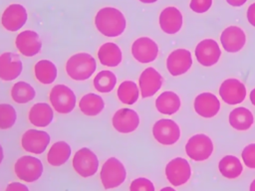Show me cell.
I'll list each match as a JSON object with an SVG mask.
<instances>
[{
    "instance_id": "2e32d148",
    "label": "cell",
    "mask_w": 255,
    "mask_h": 191,
    "mask_svg": "<svg viewBox=\"0 0 255 191\" xmlns=\"http://www.w3.org/2000/svg\"><path fill=\"white\" fill-rule=\"evenodd\" d=\"M15 46L23 56L34 57L40 53L42 42L37 32L33 30H25L17 35Z\"/></svg>"
},
{
    "instance_id": "7402d4cb",
    "label": "cell",
    "mask_w": 255,
    "mask_h": 191,
    "mask_svg": "<svg viewBox=\"0 0 255 191\" xmlns=\"http://www.w3.org/2000/svg\"><path fill=\"white\" fill-rule=\"evenodd\" d=\"M158 22L161 30L164 33L170 34V35L175 34L182 27V23H183L182 14L177 8L173 6H169L164 8L160 12Z\"/></svg>"
},
{
    "instance_id": "83f0119b",
    "label": "cell",
    "mask_w": 255,
    "mask_h": 191,
    "mask_svg": "<svg viewBox=\"0 0 255 191\" xmlns=\"http://www.w3.org/2000/svg\"><path fill=\"white\" fill-rule=\"evenodd\" d=\"M228 119L231 127L237 130H247L252 126L254 122V116L252 112L243 106H239L231 110Z\"/></svg>"
},
{
    "instance_id": "f35d334b",
    "label": "cell",
    "mask_w": 255,
    "mask_h": 191,
    "mask_svg": "<svg viewBox=\"0 0 255 191\" xmlns=\"http://www.w3.org/2000/svg\"><path fill=\"white\" fill-rule=\"evenodd\" d=\"M247 20L248 22L255 27V3L251 4L249 7H248V10H247Z\"/></svg>"
},
{
    "instance_id": "836d02e7",
    "label": "cell",
    "mask_w": 255,
    "mask_h": 191,
    "mask_svg": "<svg viewBox=\"0 0 255 191\" xmlns=\"http://www.w3.org/2000/svg\"><path fill=\"white\" fill-rule=\"evenodd\" d=\"M17 119V113L9 103H0V129L11 128Z\"/></svg>"
},
{
    "instance_id": "484cf974",
    "label": "cell",
    "mask_w": 255,
    "mask_h": 191,
    "mask_svg": "<svg viewBox=\"0 0 255 191\" xmlns=\"http://www.w3.org/2000/svg\"><path fill=\"white\" fill-rule=\"evenodd\" d=\"M180 98L179 96L170 91L161 93L155 99V107L157 111L162 114L171 115L178 111L180 107Z\"/></svg>"
},
{
    "instance_id": "d6986e66",
    "label": "cell",
    "mask_w": 255,
    "mask_h": 191,
    "mask_svg": "<svg viewBox=\"0 0 255 191\" xmlns=\"http://www.w3.org/2000/svg\"><path fill=\"white\" fill-rule=\"evenodd\" d=\"M23 70V64L17 54L5 52L0 55V80L13 81L17 79Z\"/></svg>"
},
{
    "instance_id": "74e56055",
    "label": "cell",
    "mask_w": 255,
    "mask_h": 191,
    "mask_svg": "<svg viewBox=\"0 0 255 191\" xmlns=\"http://www.w3.org/2000/svg\"><path fill=\"white\" fill-rule=\"evenodd\" d=\"M5 191H29L28 187L20 182H12L9 183L5 189Z\"/></svg>"
},
{
    "instance_id": "7c38bea8",
    "label": "cell",
    "mask_w": 255,
    "mask_h": 191,
    "mask_svg": "<svg viewBox=\"0 0 255 191\" xmlns=\"http://www.w3.org/2000/svg\"><path fill=\"white\" fill-rule=\"evenodd\" d=\"M27 18L26 8L21 4L14 3L9 5L2 13L1 24L7 31L16 32L25 25Z\"/></svg>"
},
{
    "instance_id": "e0dca14e",
    "label": "cell",
    "mask_w": 255,
    "mask_h": 191,
    "mask_svg": "<svg viewBox=\"0 0 255 191\" xmlns=\"http://www.w3.org/2000/svg\"><path fill=\"white\" fill-rule=\"evenodd\" d=\"M192 65L191 54L186 49H176L172 51L166 59V68L171 76L185 74Z\"/></svg>"
},
{
    "instance_id": "9c48e42d",
    "label": "cell",
    "mask_w": 255,
    "mask_h": 191,
    "mask_svg": "<svg viewBox=\"0 0 255 191\" xmlns=\"http://www.w3.org/2000/svg\"><path fill=\"white\" fill-rule=\"evenodd\" d=\"M165 176L173 186L185 184L191 176V168L188 161L182 157L171 159L165 166Z\"/></svg>"
},
{
    "instance_id": "e575fe53",
    "label": "cell",
    "mask_w": 255,
    "mask_h": 191,
    "mask_svg": "<svg viewBox=\"0 0 255 191\" xmlns=\"http://www.w3.org/2000/svg\"><path fill=\"white\" fill-rule=\"evenodd\" d=\"M129 191H155L153 183L144 177H138L131 181Z\"/></svg>"
},
{
    "instance_id": "d6a6232c",
    "label": "cell",
    "mask_w": 255,
    "mask_h": 191,
    "mask_svg": "<svg viewBox=\"0 0 255 191\" xmlns=\"http://www.w3.org/2000/svg\"><path fill=\"white\" fill-rule=\"evenodd\" d=\"M117 84V77L111 71H101L94 78V87L101 94L112 92Z\"/></svg>"
},
{
    "instance_id": "ab89813d",
    "label": "cell",
    "mask_w": 255,
    "mask_h": 191,
    "mask_svg": "<svg viewBox=\"0 0 255 191\" xmlns=\"http://www.w3.org/2000/svg\"><path fill=\"white\" fill-rule=\"evenodd\" d=\"M247 0H226V2L233 6V7H239V6H242Z\"/></svg>"
},
{
    "instance_id": "b9f144b4",
    "label": "cell",
    "mask_w": 255,
    "mask_h": 191,
    "mask_svg": "<svg viewBox=\"0 0 255 191\" xmlns=\"http://www.w3.org/2000/svg\"><path fill=\"white\" fill-rule=\"evenodd\" d=\"M3 159H4V151H3V147H2V145L0 144V164L2 163Z\"/></svg>"
},
{
    "instance_id": "30bf717a",
    "label": "cell",
    "mask_w": 255,
    "mask_h": 191,
    "mask_svg": "<svg viewBox=\"0 0 255 191\" xmlns=\"http://www.w3.org/2000/svg\"><path fill=\"white\" fill-rule=\"evenodd\" d=\"M50 143L48 132L39 129H28L21 137L22 148L33 154L43 153Z\"/></svg>"
},
{
    "instance_id": "277c9868",
    "label": "cell",
    "mask_w": 255,
    "mask_h": 191,
    "mask_svg": "<svg viewBox=\"0 0 255 191\" xmlns=\"http://www.w3.org/2000/svg\"><path fill=\"white\" fill-rule=\"evenodd\" d=\"M44 167L41 160L35 156L24 155L18 158L14 164L16 176L27 183L37 181L43 174Z\"/></svg>"
},
{
    "instance_id": "ffe728a7",
    "label": "cell",
    "mask_w": 255,
    "mask_h": 191,
    "mask_svg": "<svg viewBox=\"0 0 255 191\" xmlns=\"http://www.w3.org/2000/svg\"><path fill=\"white\" fill-rule=\"evenodd\" d=\"M220 42L223 49L229 53L239 52L246 43L244 31L237 26H229L220 35Z\"/></svg>"
},
{
    "instance_id": "7bdbcfd3",
    "label": "cell",
    "mask_w": 255,
    "mask_h": 191,
    "mask_svg": "<svg viewBox=\"0 0 255 191\" xmlns=\"http://www.w3.org/2000/svg\"><path fill=\"white\" fill-rule=\"evenodd\" d=\"M249 191H255V179L251 182L250 187H249Z\"/></svg>"
},
{
    "instance_id": "cb8c5ba5",
    "label": "cell",
    "mask_w": 255,
    "mask_h": 191,
    "mask_svg": "<svg viewBox=\"0 0 255 191\" xmlns=\"http://www.w3.org/2000/svg\"><path fill=\"white\" fill-rule=\"evenodd\" d=\"M98 58L100 63L106 67H118L123 60V54L120 47L113 43L107 42L98 50Z\"/></svg>"
},
{
    "instance_id": "ee69618b",
    "label": "cell",
    "mask_w": 255,
    "mask_h": 191,
    "mask_svg": "<svg viewBox=\"0 0 255 191\" xmlns=\"http://www.w3.org/2000/svg\"><path fill=\"white\" fill-rule=\"evenodd\" d=\"M159 191H175L172 187H163L162 189H160Z\"/></svg>"
},
{
    "instance_id": "ba28073f",
    "label": "cell",
    "mask_w": 255,
    "mask_h": 191,
    "mask_svg": "<svg viewBox=\"0 0 255 191\" xmlns=\"http://www.w3.org/2000/svg\"><path fill=\"white\" fill-rule=\"evenodd\" d=\"M152 135L162 145H172L180 137V128L172 119L161 118L152 126Z\"/></svg>"
},
{
    "instance_id": "ac0fdd59",
    "label": "cell",
    "mask_w": 255,
    "mask_h": 191,
    "mask_svg": "<svg viewBox=\"0 0 255 191\" xmlns=\"http://www.w3.org/2000/svg\"><path fill=\"white\" fill-rule=\"evenodd\" d=\"M140 96L142 98L155 95L162 85L161 75L152 67L144 69L138 79Z\"/></svg>"
},
{
    "instance_id": "d590c367",
    "label": "cell",
    "mask_w": 255,
    "mask_h": 191,
    "mask_svg": "<svg viewBox=\"0 0 255 191\" xmlns=\"http://www.w3.org/2000/svg\"><path fill=\"white\" fill-rule=\"evenodd\" d=\"M244 164L251 169H255V143H250L241 152Z\"/></svg>"
},
{
    "instance_id": "4fadbf2b",
    "label": "cell",
    "mask_w": 255,
    "mask_h": 191,
    "mask_svg": "<svg viewBox=\"0 0 255 191\" xmlns=\"http://www.w3.org/2000/svg\"><path fill=\"white\" fill-rule=\"evenodd\" d=\"M112 123L114 128L120 133H130L138 127L139 116L135 110L124 107L114 113Z\"/></svg>"
},
{
    "instance_id": "4dcf8cb0",
    "label": "cell",
    "mask_w": 255,
    "mask_h": 191,
    "mask_svg": "<svg viewBox=\"0 0 255 191\" xmlns=\"http://www.w3.org/2000/svg\"><path fill=\"white\" fill-rule=\"evenodd\" d=\"M36 96L34 88L26 82H17L11 89V97L16 103H27Z\"/></svg>"
},
{
    "instance_id": "44dd1931",
    "label": "cell",
    "mask_w": 255,
    "mask_h": 191,
    "mask_svg": "<svg viewBox=\"0 0 255 191\" xmlns=\"http://www.w3.org/2000/svg\"><path fill=\"white\" fill-rule=\"evenodd\" d=\"M194 110L204 118L215 116L220 109V102L216 96L211 93H201L194 98Z\"/></svg>"
},
{
    "instance_id": "3957f363",
    "label": "cell",
    "mask_w": 255,
    "mask_h": 191,
    "mask_svg": "<svg viewBox=\"0 0 255 191\" xmlns=\"http://www.w3.org/2000/svg\"><path fill=\"white\" fill-rule=\"evenodd\" d=\"M100 178L106 190L117 188L126 181V167L117 157H110L101 168Z\"/></svg>"
},
{
    "instance_id": "9a60e30c",
    "label": "cell",
    "mask_w": 255,
    "mask_h": 191,
    "mask_svg": "<svg viewBox=\"0 0 255 191\" xmlns=\"http://www.w3.org/2000/svg\"><path fill=\"white\" fill-rule=\"evenodd\" d=\"M219 96L227 104L241 103L246 96V88L237 79H227L219 88Z\"/></svg>"
},
{
    "instance_id": "4316f807",
    "label": "cell",
    "mask_w": 255,
    "mask_h": 191,
    "mask_svg": "<svg viewBox=\"0 0 255 191\" xmlns=\"http://www.w3.org/2000/svg\"><path fill=\"white\" fill-rule=\"evenodd\" d=\"M105 107L103 97L97 94H87L81 97L79 101L80 110L88 116H96L100 114Z\"/></svg>"
},
{
    "instance_id": "f6af8a7d",
    "label": "cell",
    "mask_w": 255,
    "mask_h": 191,
    "mask_svg": "<svg viewBox=\"0 0 255 191\" xmlns=\"http://www.w3.org/2000/svg\"><path fill=\"white\" fill-rule=\"evenodd\" d=\"M140 2H142V3H146V4H150V3H154V2H156L157 0H139Z\"/></svg>"
},
{
    "instance_id": "60d3db41",
    "label": "cell",
    "mask_w": 255,
    "mask_h": 191,
    "mask_svg": "<svg viewBox=\"0 0 255 191\" xmlns=\"http://www.w3.org/2000/svg\"><path fill=\"white\" fill-rule=\"evenodd\" d=\"M249 98H250V101L251 103L255 106V89H253L251 92H250V95H249Z\"/></svg>"
},
{
    "instance_id": "8fae6325",
    "label": "cell",
    "mask_w": 255,
    "mask_h": 191,
    "mask_svg": "<svg viewBox=\"0 0 255 191\" xmlns=\"http://www.w3.org/2000/svg\"><path fill=\"white\" fill-rule=\"evenodd\" d=\"M132 57L141 64L153 62L158 55L157 44L148 37H140L131 45Z\"/></svg>"
},
{
    "instance_id": "8992f818",
    "label": "cell",
    "mask_w": 255,
    "mask_h": 191,
    "mask_svg": "<svg viewBox=\"0 0 255 191\" xmlns=\"http://www.w3.org/2000/svg\"><path fill=\"white\" fill-rule=\"evenodd\" d=\"M72 164L74 170L84 178L95 175L99 169V159L88 147H82L75 153Z\"/></svg>"
},
{
    "instance_id": "1f68e13d",
    "label": "cell",
    "mask_w": 255,
    "mask_h": 191,
    "mask_svg": "<svg viewBox=\"0 0 255 191\" xmlns=\"http://www.w3.org/2000/svg\"><path fill=\"white\" fill-rule=\"evenodd\" d=\"M117 96L121 102L126 104H133L139 96V90L134 82L125 81L119 86Z\"/></svg>"
},
{
    "instance_id": "52a82bcc",
    "label": "cell",
    "mask_w": 255,
    "mask_h": 191,
    "mask_svg": "<svg viewBox=\"0 0 255 191\" xmlns=\"http://www.w3.org/2000/svg\"><path fill=\"white\" fill-rule=\"evenodd\" d=\"M185 152L194 161H204L213 152V143L209 136L198 133L191 136L185 144Z\"/></svg>"
},
{
    "instance_id": "7a4b0ae2",
    "label": "cell",
    "mask_w": 255,
    "mask_h": 191,
    "mask_svg": "<svg viewBox=\"0 0 255 191\" xmlns=\"http://www.w3.org/2000/svg\"><path fill=\"white\" fill-rule=\"evenodd\" d=\"M66 73L74 81H86L95 73L97 63L88 53H77L71 56L66 63Z\"/></svg>"
},
{
    "instance_id": "f1b7e54d",
    "label": "cell",
    "mask_w": 255,
    "mask_h": 191,
    "mask_svg": "<svg viewBox=\"0 0 255 191\" xmlns=\"http://www.w3.org/2000/svg\"><path fill=\"white\" fill-rule=\"evenodd\" d=\"M57 68L49 60H40L34 66V74L37 81L43 85L52 84L57 78Z\"/></svg>"
},
{
    "instance_id": "5bb4252c",
    "label": "cell",
    "mask_w": 255,
    "mask_h": 191,
    "mask_svg": "<svg viewBox=\"0 0 255 191\" xmlns=\"http://www.w3.org/2000/svg\"><path fill=\"white\" fill-rule=\"evenodd\" d=\"M194 53L197 62L204 67H211L215 65L221 56L218 44L212 39H204L199 42Z\"/></svg>"
},
{
    "instance_id": "f546056e",
    "label": "cell",
    "mask_w": 255,
    "mask_h": 191,
    "mask_svg": "<svg viewBox=\"0 0 255 191\" xmlns=\"http://www.w3.org/2000/svg\"><path fill=\"white\" fill-rule=\"evenodd\" d=\"M218 169L221 175L228 179H234L241 175L243 166L240 160L233 155H225L218 163Z\"/></svg>"
},
{
    "instance_id": "6da1fadb",
    "label": "cell",
    "mask_w": 255,
    "mask_h": 191,
    "mask_svg": "<svg viewBox=\"0 0 255 191\" xmlns=\"http://www.w3.org/2000/svg\"><path fill=\"white\" fill-rule=\"evenodd\" d=\"M95 25L98 31L110 38L121 36L127 27L124 14L117 8L104 7L95 16Z\"/></svg>"
},
{
    "instance_id": "603a6c76",
    "label": "cell",
    "mask_w": 255,
    "mask_h": 191,
    "mask_svg": "<svg viewBox=\"0 0 255 191\" xmlns=\"http://www.w3.org/2000/svg\"><path fill=\"white\" fill-rule=\"evenodd\" d=\"M28 118L32 125L36 127H46L52 122L54 111L49 103L38 102L30 108Z\"/></svg>"
},
{
    "instance_id": "d4e9b609",
    "label": "cell",
    "mask_w": 255,
    "mask_h": 191,
    "mask_svg": "<svg viewBox=\"0 0 255 191\" xmlns=\"http://www.w3.org/2000/svg\"><path fill=\"white\" fill-rule=\"evenodd\" d=\"M72 154L71 146L63 140L55 142L47 153V161L54 167H59L65 164Z\"/></svg>"
},
{
    "instance_id": "5b68a950",
    "label": "cell",
    "mask_w": 255,
    "mask_h": 191,
    "mask_svg": "<svg viewBox=\"0 0 255 191\" xmlns=\"http://www.w3.org/2000/svg\"><path fill=\"white\" fill-rule=\"evenodd\" d=\"M53 108L62 114L70 113L76 105V95L66 85H56L52 88L49 95Z\"/></svg>"
},
{
    "instance_id": "8d00e7d4",
    "label": "cell",
    "mask_w": 255,
    "mask_h": 191,
    "mask_svg": "<svg viewBox=\"0 0 255 191\" xmlns=\"http://www.w3.org/2000/svg\"><path fill=\"white\" fill-rule=\"evenodd\" d=\"M212 5V0H191L189 3L190 9L195 13H204Z\"/></svg>"
}]
</instances>
